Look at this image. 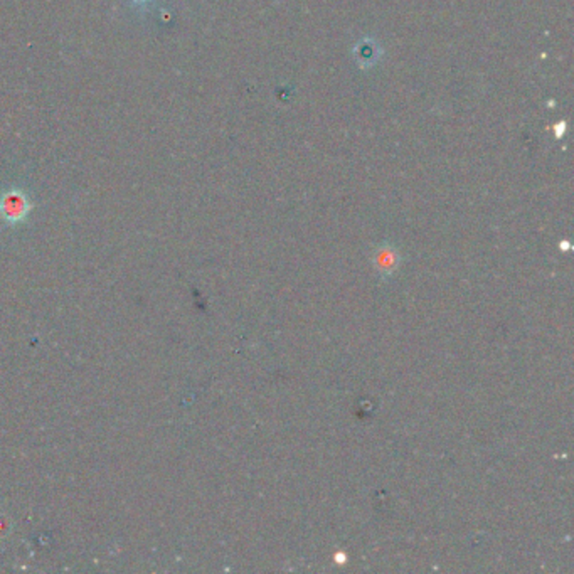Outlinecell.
I'll list each match as a JSON object with an SVG mask.
<instances>
[{"label":"cell","mask_w":574,"mask_h":574,"mask_svg":"<svg viewBox=\"0 0 574 574\" xmlns=\"http://www.w3.org/2000/svg\"><path fill=\"white\" fill-rule=\"evenodd\" d=\"M375 267L379 268L382 273H386V275H389L391 271L396 270V253L393 249H387V248H382L381 251H379L378 258H375Z\"/></svg>","instance_id":"2"},{"label":"cell","mask_w":574,"mask_h":574,"mask_svg":"<svg viewBox=\"0 0 574 574\" xmlns=\"http://www.w3.org/2000/svg\"><path fill=\"white\" fill-rule=\"evenodd\" d=\"M3 211L10 217L22 216L24 212H26V201H24V197L19 196V194H10V196H7L6 201H3Z\"/></svg>","instance_id":"1"}]
</instances>
